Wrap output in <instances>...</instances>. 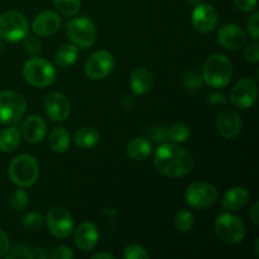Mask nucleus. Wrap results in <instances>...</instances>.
<instances>
[{
	"instance_id": "39",
	"label": "nucleus",
	"mask_w": 259,
	"mask_h": 259,
	"mask_svg": "<svg viewBox=\"0 0 259 259\" xmlns=\"http://www.w3.org/2000/svg\"><path fill=\"white\" fill-rule=\"evenodd\" d=\"M207 105L211 106V108H218V106H222L227 103V98H225L224 94L214 93L211 95H209L207 98Z\"/></svg>"
},
{
	"instance_id": "4",
	"label": "nucleus",
	"mask_w": 259,
	"mask_h": 259,
	"mask_svg": "<svg viewBox=\"0 0 259 259\" xmlns=\"http://www.w3.org/2000/svg\"><path fill=\"white\" fill-rule=\"evenodd\" d=\"M23 76L34 88H47L56 80V68L45 58L33 57L24 63Z\"/></svg>"
},
{
	"instance_id": "33",
	"label": "nucleus",
	"mask_w": 259,
	"mask_h": 259,
	"mask_svg": "<svg viewBox=\"0 0 259 259\" xmlns=\"http://www.w3.org/2000/svg\"><path fill=\"white\" fill-rule=\"evenodd\" d=\"M123 257L125 259H147L149 258V254L142 245L132 244L124 249Z\"/></svg>"
},
{
	"instance_id": "6",
	"label": "nucleus",
	"mask_w": 259,
	"mask_h": 259,
	"mask_svg": "<svg viewBox=\"0 0 259 259\" xmlns=\"http://www.w3.org/2000/svg\"><path fill=\"white\" fill-rule=\"evenodd\" d=\"M29 24L28 20L22 13L5 12L0 15V37L8 42H19L23 38L27 37Z\"/></svg>"
},
{
	"instance_id": "27",
	"label": "nucleus",
	"mask_w": 259,
	"mask_h": 259,
	"mask_svg": "<svg viewBox=\"0 0 259 259\" xmlns=\"http://www.w3.org/2000/svg\"><path fill=\"white\" fill-rule=\"evenodd\" d=\"M194 215L190 211H187V210H180L179 212H176L174 218L175 229L180 233L190 232L192 227H194Z\"/></svg>"
},
{
	"instance_id": "40",
	"label": "nucleus",
	"mask_w": 259,
	"mask_h": 259,
	"mask_svg": "<svg viewBox=\"0 0 259 259\" xmlns=\"http://www.w3.org/2000/svg\"><path fill=\"white\" fill-rule=\"evenodd\" d=\"M238 9L243 13H249L257 7V0H234Z\"/></svg>"
},
{
	"instance_id": "26",
	"label": "nucleus",
	"mask_w": 259,
	"mask_h": 259,
	"mask_svg": "<svg viewBox=\"0 0 259 259\" xmlns=\"http://www.w3.org/2000/svg\"><path fill=\"white\" fill-rule=\"evenodd\" d=\"M78 57V51L75 45H63L58 48L55 56V61L60 67H70L76 62Z\"/></svg>"
},
{
	"instance_id": "42",
	"label": "nucleus",
	"mask_w": 259,
	"mask_h": 259,
	"mask_svg": "<svg viewBox=\"0 0 259 259\" xmlns=\"http://www.w3.org/2000/svg\"><path fill=\"white\" fill-rule=\"evenodd\" d=\"M10 250V243L8 235L0 229V257H4Z\"/></svg>"
},
{
	"instance_id": "32",
	"label": "nucleus",
	"mask_w": 259,
	"mask_h": 259,
	"mask_svg": "<svg viewBox=\"0 0 259 259\" xmlns=\"http://www.w3.org/2000/svg\"><path fill=\"white\" fill-rule=\"evenodd\" d=\"M43 223H45V219H43L42 215L39 212L32 211L24 215L22 224L28 230H39L43 227Z\"/></svg>"
},
{
	"instance_id": "34",
	"label": "nucleus",
	"mask_w": 259,
	"mask_h": 259,
	"mask_svg": "<svg viewBox=\"0 0 259 259\" xmlns=\"http://www.w3.org/2000/svg\"><path fill=\"white\" fill-rule=\"evenodd\" d=\"M23 39H24L25 51H27L30 56H33V57H38L40 51H42V45H40L39 40L35 37H24Z\"/></svg>"
},
{
	"instance_id": "24",
	"label": "nucleus",
	"mask_w": 259,
	"mask_h": 259,
	"mask_svg": "<svg viewBox=\"0 0 259 259\" xmlns=\"http://www.w3.org/2000/svg\"><path fill=\"white\" fill-rule=\"evenodd\" d=\"M99 139H100L99 132L91 126H82L73 136V142L76 146L83 149L93 148L99 143Z\"/></svg>"
},
{
	"instance_id": "19",
	"label": "nucleus",
	"mask_w": 259,
	"mask_h": 259,
	"mask_svg": "<svg viewBox=\"0 0 259 259\" xmlns=\"http://www.w3.org/2000/svg\"><path fill=\"white\" fill-rule=\"evenodd\" d=\"M47 132V124L39 115H30L23 124L22 134L30 144H37L43 141Z\"/></svg>"
},
{
	"instance_id": "10",
	"label": "nucleus",
	"mask_w": 259,
	"mask_h": 259,
	"mask_svg": "<svg viewBox=\"0 0 259 259\" xmlns=\"http://www.w3.org/2000/svg\"><path fill=\"white\" fill-rule=\"evenodd\" d=\"M115 66L113 55L108 51H98L88 58L85 63V73L91 80H103L110 75Z\"/></svg>"
},
{
	"instance_id": "16",
	"label": "nucleus",
	"mask_w": 259,
	"mask_h": 259,
	"mask_svg": "<svg viewBox=\"0 0 259 259\" xmlns=\"http://www.w3.org/2000/svg\"><path fill=\"white\" fill-rule=\"evenodd\" d=\"M218 133L224 139H233L239 134L242 129V119L234 110L225 109L219 114L217 119Z\"/></svg>"
},
{
	"instance_id": "14",
	"label": "nucleus",
	"mask_w": 259,
	"mask_h": 259,
	"mask_svg": "<svg viewBox=\"0 0 259 259\" xmlns=\"http://www.w3.org/2000/svg\"><path fill=\"white\" fill-rule=\"evenodd\" d=\"M45 108L47 115L53 121H65L70 116V101L62 93L53 91L48 94L45 99Z\"/></svg>"
},
{
	"instance_id": "21",
	"label": "nucleus",
	"mask_w": 259,
	"mask_h": 259,
	"mask_svg": "<svg viewBox=\"0 0 259 259\" xmlns=\"http://www.w3.org/2000/svg\"><path fill=\"white\" fill-rule=\"evenodd\" d=\"M154 82L153 75L147 68H137L132 72L129 85L136 95H144L152 89Z\"/></svg>"
},
{
	"instance_id": "11",
	"label": "nucleus",
	"mask_w": 259,
	"mask_h": 259,
	"mask_svg": "<svg viewBox=\"0 0 259 259\" xmlns=\"http://www.w3.org/2000/svg\"><path fill=\"white\" fill-rule=\"evenodd\" d=\"M47 227L51 234L60 239L70 237L75 229V223L70 212L63 207H52L47 214Z\"/></svg>"
},
{
	"instance_id": "15",
	"label": "nucleus",
	"mask_w": 259,
	"mask_h": 259,
	"mask_svg": "<svg viewBox=\"0 0 259 259\" xmlns=\"http://www.w3.org/2000/svg\"><path fill=\"white\" fill-rule=\"evenodd\" d=\"M218 42L225 50L237 51L244 47L247 42V34L238 24H225L218 32Z\"/></svg>"
},
{
	"instance_id": "36",
	"label": "nucleus",
	"mask_w": 259,
	"mask_h": 259,
	"mask_svg": "<svg viewBox=\"0 0 259 259\" xmlns=\"http://www.w3.org/2000/svg\"><path fill=\"white\" fill-rule=\"evenodd\" d=\"M10 258H23V259H32V250L29 247L22 244H15L12 249V255Z\"/></svg>"
},
{
	"instance_id": "20",
	"label": "nucleus",
	"mask_w": 259,
	"mask_h": 259,
	"mask_svg": "<svg viewBox=\"0 0 259 259\" xmlns=\"http://www.w3.org/2000/svg\"><path fill=\"white\" fill-rule=\"evenodd\" d=\"M249 200V192L243 186H234L228 190L222 200L223 207L228 211H237L244 207Z\"/></svg>"
},
{
	"instance_id": "3",
	"label": "nucleus",
	"mask_w": 259,
	"mask_h": 259,
	"mask_svg": "<svg viewBox=\"0 0 259 259\" xmlns=\"http://www.w3.org/2000/svg\"><path fill=\"white\" fill-rule=\"evenodd\" d=\"M9 177L17 186L30 187L39 176V163L30 154H19L9 164Z\"/></svg>"
},
{
	"instance_id": "23",
	"label": "nucleus",
	"mask_w": 259,
	"mask_h": 259,
	"mask_svg": "<svg viewBox=\"0 0 259 259\" xmlns=\"http://www.w3.org/2000/svg\"><path fill=\"white\" fill-rule=\"evenodd\" d=\"M48 143H50V148L55 153H65L70 148V134H68V132L63 126H56L51 132Z\"/></svg>"
},
{
	"instance_id": "44",
	"label": "nucleus",
	"mask_w": 259,
	"mask_h": 259,
	"mask_svg": "<svg viewBox=\"0 0 259 259\" xmlns=\"http://www.w3.org/2000/svg\"><path fill=\"white\" fill-rule=\"evenodd\" d=\"M30 250H32V259H34V258L42 259V258L47 257V253L45 252V249H42V248H39V247H35Z\"/></svg>"
},
{
	"instance_id": "1",
	"label": "nucleus",
	"mask_w": 259,
	"mask_h": 259,
	"mask_svg": "<svg viewBox=\"0 0 259 259\" xmlns=\"http://www.w3.org/2000/svg\"><path fill=\"white\" fill-rule=\"evenodd\" d=\"M154 167L161 175L167 177H182L194 167L191 153L175 143H162L154 156Z\"/></svg>"
},
{
	"instance_id": "30",
	"label": "nucleus",
	"mask_w": 259,
	"mask_h": 259,
	"mask_svg": "<svg viewBox=\"0 0 259 259\" xmlns=\"http://www.w3.org/2000/svg\"><path fill=\"white\" fill-rule=\"evenodd\" d=\"M182 83H184L185 89H187L189 91H195L201 89L204 80H202V76L200 73L195 72V71H189L182 77Z\"/></svg>"
},
{
	"instance_id": "38",
	"label": "nucleus",
	"mask_w": 259,
	"mask_h": 259,
	"mask_svg": "<svg viewBox=\"0 0 259 259\" xmlns=\"http://www.w3.org/2000/svg\"><path fill=\"white\" fill-rule=\"evenodd\" d=\"M47 255L52 259H71V258H73L72 250H71L68 247L55 248V249H52V252Z\"/></svg>"
},
{
	"instance_id": "35",
	"label": "nucleus",
	"mask_w": 259,
	"mask_h": 259,
	"mask_svg": "<svg viewBox=\"0 0 259 259\" xmlns=\"http://www.w3.org/2000/svg\"><path fill=\"white\" fill-rule=\"evenodd\" d=\"M244 57L248 62L250 63H257L259 61V45L257 40L249 43V45L245 47L244 51Z\"/></svg>"
},
{
	"instance_id": "41",
	"label": "nucleus",
	"mask_w": 259,
	"mask_h": 259,
	"mask_svg": "<svg viewBox=\"0 0 259 259\" xmlns=\"http://www.w3.org/2000/svg\"><path fill=\"white\" fill-rule=\"evenodd\" d=\"M152 138L157 143H166V141L168 139V133H167V129L164 126H157L154 129V132L152 133Z\"/></svg>"
},
{
	"instance_id": "48",
	"label": "nucleus",
	"mask_w": 259,
	"mask_h": 259,
	"mask_svg": "<svg viewBox=\"0 0 259 259\" xmlns=\"http://www.w3.org/2000/svg\"><path fill=\"white\" fill-rule=\"evenodd\" d=\"M258 243H259V239L255 240V254H257V257L259 255V252H258Z\"/></svg>"
},
{
	"instance_id": "2",
	"label": "nucleus",
	"mask_w": 259,
	"mask_h": 259,
	"mask_svg": "<svg viewBox=\"0 0 259 259\" xmlns=\"http://www.w3.org/2000/svg\"><path fill=\"white\" fill-rule=\"evenodd\" d=\"M202 80L214 89H224L229 85L233 76L232 62L222 53H214L205 61L202 67Z\"/></svg>"
},
{
	"instance_id": "37",
	"label": "nucleus",
	"mask_w": 259,
	"mask_h": 259,
	"mask_svg": "<svg viewBox=\"0 0 259 259\" xmlns=\"http://www.w3.org/2000/svg\"><path fill=\"white\" fill-rule=\"evenodd\" d=\"M247 28H248V32H249L250 35L253 37V39L258 40L259 38V13L258 12H255L254 14L248 19Z\"/></svg>"
},
{
	"instance_id": "13",
	"label": "nucleus",
	"mask_w": 259,
	"mask_h": 259,
	"mask_svg": "<svg viewBox=\"0 0 259 259\" xmlns=\"http://www.w3.org/2000/svg\"><path fill=\"white\" fill-rule=\"evenodd\" d=\"M191 22L195 29L202 34L211 33L219 23V14L210 4H197L192 10Z\"/></svg>"
},
{
	"instance_id": "5",
	"label": "nucleus",
	"mask_w": 259,
	"mask_h": 259,
	"mask_svg": "<svg viewBox=\"0 0 259 259\" xmlns=\"http://www.w3.org/2000/svg\"><path fill=\"white\" fill-rule=\"evenodd\" d=\"M215 233L222 242L238 244L245 237V225L240 218L223 212L215 220Z\"/></svg>"
},
{
	"instance_id": "46",
	"label": "nucleus",
	"mask_w": 259,
	"mask_h": 259,
	"mask_svg": "<svg viewBox=\"0 0 259 259\" xmlns=\"http://www.w3.org/2000/svg\"><path fill=\"white\" fill-rule=\"evenodd\" d=\"M93 259H101V258H105V259H114V255L110 254V253H96L94 254Z\"/></svg>"
},
{
	"instance_id": "45",
	"label": "nucleus",
	"mask_w": 259,
	"mask_h": 259,
	"mask_svg": "<svg viewBox=\"0 0 259 259\" xmlns=\"http://www.w3.org/2000/svg\"><path fill=\"white\" fill-rule=\"evenodd\" d=\"M133 104H134L133 96H124V99H123V106H124V108H125V109L132 108V106H133Z\"/></svg>"
},
{
	"instance_id": "47",
	"label": "nucleus",
	"mask_w": 259,
	"mask_h": 259,
	"mask_svg": "<svg viewBox=\"0 0 259 259\" xmlns=\"http://www.w3.org/2000/svg\"><path fill=\"white\" fill-rule=\"evenodd\" d=\"M187 2H189L190 4H192V5H197V4H200L202 0H187Z\"/></svg>"
},
{
	"instance_id": "28",
	"label": "nucleus",
	"mask_w": 259,
	"mask_h": 259,
	"mask_svg": "<svg viewBox=\"0 0 259 259\" xmlns=\"http://www.w3.org/2000/svg\"><path fill=\"white\" fill-rule=\"evenodd\" d=\"M167 133H168V139L175 143H184L190 138V129L184 123H175L167 129Z\"/></svg>"
},
{
	"instance_id": "7",
	"label": "nucleus",
	"mask_w": 259,
	"mask_h": 259,
	"mask_svg": "<svg viewBox=\"0 0 259 259\" xmlns=\"http://www.w3.org/2000/svg\"><path fill=\"white\" fill-rule=\"evenodd\" d=\"M27 110V101L17 91H0V123L15 124Z\"/></svg>"
},
{
	"instance_id": "8",
	"label": "nucleus",
	"mask_w": 259,
	"mask_h": 259,
	"mask_svg": "<svg viewBox=\"0 0 259 259\" xmlns=\"http://www.w3.org/2000/svg\"><path fill=\"white\" fill-rule=\"evenodd\" d=\"M67 37L70 38L71 42L80 48H89L95 43L96 27L94 22L89 18H73L67 23Z\"/></svg>"
},
{
	"instance_id": "25",
	"label": "nucleus",
	"mask_w": 259,
	"mask_h": 259,
	"mask_svg": "<svg viewBox=\"0 0 259 259\" xmlns=\"http://www.w3.org/2000/svg\"><path fill=\"white\" fill-rule=\"evenodd\" d=\"M20 138H22V133L15 126H10L2 131L0 132V151L7 152V153L13 152L19 146Z\"/></svg>"
},
{
	"instance_id": "12",
	"label": "nucleus",
	"mask_w": 259,
	"mask_h": 259,
	"mask_svg": "<svg viewBox=\"0 0 259 259\" xmlns=\"http://www.w3.org/2000/svg\"><path fill=\"white\" fill-rule=\"evenodd\" d=\"M258 98L257 83L250 78H242L230 91V101L239 109H249Z\"/></svg>"
},
{
	"instance_id": "22",
	"label": "nucleus",
	"mask_w": 259,
	"mask_h": 259,
	"mask_svg": "<svg viewBox=\"0 0 259 259\" xmlns=\"http://www.w3.org/2000/svg\"><path fill=\"white\" fill-rule=\"evenodd\" d=\"M152 142L143 137L132 139L126 146V154L133 161H143L152 153Z\"/></svg>"
},
{
	"instance_id": "43",
	"label": "nucleus",
	"mask_w": 259,
	"mask_h": 259,
	"mask_svg": "<svg viewBox=\"0 0 259 259\" xmlns=\"http://www.w3.org/2000/svg\"><path fill=\"white\" fill-rule=\"evenodd\" d=\"M249 217L255 225L259 224V204L258 202H254V204H253V206L250 207Z\"/></svg>"
},
{
	"instance_id": "18",
	"label": "nucleus",
	"mask_w": 259,
	"mask_h": 259,
	"mask_svg": "<svg viewBox=\"0 0 259 259\" xmlns=\"http://www.w3.org/2000/svg\"><path fill=\"white\" fill-rule=\"evenodd\" d=\"M75 245L82 252L94 249L99 242V230L94 223H82L78 225L73 235Z\"/></svg>"
},
{
	"instance_id": "31",
	"label": "nucleus",
	"mask_w": 259,
	"mask_h": 259,
	"mask_svg": "<svg viewBox=\"0 0 259 259\" xmlns=\"http://www.w3.org/2000/svg\"><path fill=\"white\" fill-rule=\"evenodd\" d=\"M9 204L13 210L20 211V210H23L28 205V194L22 189L15 190V191H13V194L10 195Z\"/></svg>"
},
{
	"instance_id": "17",
	"label": "nucleus",
	"mask_w": 259,
	"mask_h": 259,
	"mask_svg": "<svg viewBox=\"0 0 259 259\" xmlns=\"http://www.w3.org/2000/svg\"><path fill=\"white\" fill-rule=\"evenodd\" d=\"M61 25L60 15L52 10L42 12L34 18L32 23V29L39 37H50L53 35Z\"/></svg>"
},
{
	"instance_id": "49",
	"label": "nucleus",
	"mask_w": 259,
	"mask_h": 259,
	"mask_svg": "<svg viewBox=\"0 0 259 259\" xmlns=\"http://www.w3.org/2000/svg\"><path fill=\"white\" fill-rule=\"evenodd\" d=\"M4 51V45H3L2 42H0V52H3Z\"/></svg>"
},
{
	"instance_id": "29",
	"label": "nucleus",
	"mask_w": 259,
	"mask_h": 259,
	"mask_svg": "<svg viewBox=\"0 0 259 259\" xmlns=\"http://www.w3.org/2000/svg\"><path fill=\"white\" fill-rule=\"evenodd\" d=\"M53 2L56 9L66 17H73L80 12L81 0H53Z\"/></svg>"
},
{
	"instance_id": "9",
	"label": "nucleus",
	"mask_w": 259,
	"mask_h": 259,
	"mask_svg": "<svg viewBox=\"0 0 259 259\" xmlns=\"http://www.w3.org/2000/svg\"><path fill=\"white\" fill-rule=\"evenodd\" d=\"M185 199L187 204L194 209H206L217 202L218 190L209 182H194L187 187L185 192Z\"/></svg>"
}]
</instances>
